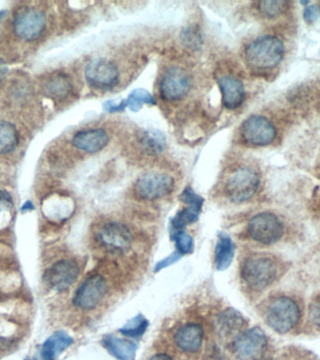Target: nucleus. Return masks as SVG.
I'll use <instances>...</instances> for the list:
<instances>
[{
	"label": "nucleus",
	"mask_w": 320,
	"mask_h": 360,
	"mask_svg": "<svg viewBox=\"0 0 320 360\" xmlns=\"http://www.w3.org/2000/svg\"><path fill=\"white\" fill-rule=\"evenodd\" d=\"M72 338L63 330H59L43 343L40 356L35 360H56L59 354L72 346Z\"/></svg>",
	"instance_id": "20"
},
{
	"label": "nucleus",
	"mask_w": 320,
	"mask_h": 360,
	"mask_svg": "<svg viewBox=\"0 0 320 360\" xmlns=\"http://www.w3.org/2000/svg\"><path fill=\"white\" fill-rule=\"evenodd\" d=\"M243 141L256 147L270 145L275 139L276 131L271 121L262 116H252L241 128Z\"/></svg>",
	"instance_id": "11"
},
{
	"label": "nucleus",
	"mask_w": 320,
	"mask_h": 360,
	"mask_svg": "<svg viewBox=\"0 0 320 360\" xmlns=\"http://www.w3.org/2000/svg\"><path fill=\"white\" fill-rule=\"evenodd\" d=\"M267 343V336L264 331L259 327H253L236 338L233 343V351L238 359H254L264 351Z\"/></svg>",
	"instance_id": "14"
},
{
	"label": "nucleus",
	"mask_w": 320,
	"mask_h": 360,
	"mask_svg": "<svg viewBox=\"0 0 320 360\" xmlns=\"http://www.w3.org/2000/svg\"><path fill=\"white\" fill-rule=\"evenodd\" d=\"M235 247L232 238L226 233H218L216 246L215 264L216 269L223 272L230 267L234 258Z\"/></svg>",
	"instance_id": "21"
},
{
	"label": "nucleus",
	"mask_w": 320,
	"mask_h": 360,
	"mask_svg": "<svg viewBox=\"0 0 320 360\" xmlns=\"http://www.w3.org/2000/svg\"><path fill=\"white\" fill-rule=\"evenodd\" d=\"M34 210V205L31 201L26 202L21 208L22 212L24 213L26 211H31Z\"/></svg>",
	"instance_id": "37"
},
{
	"label": "nucleus",
	"mask_w": 320,
	"mask_h": 360,
	"mask_svg": "<svg viewBox=\"0 0 320 360\" xmlns=\"http://www.w3.org/2000/svg\"><path fill=\"white\" fill-rule=\"evenodd\" d=\"M7 72V67L5 66L4 62L0 61V83H1V81L3 80V78L5 77V75H6Z\"/></svg>",
	"instance_id": "36"
},
{
	"label": "nucleus",
	"mask_w": 320,
	"mask_h": 360,
	"mask_svg": "<svg viewBox=\"0 0 320 360\" xmlns=\"http://www.w3.org/2000/svg\"><path fill=\"white\" fill-rule=\"evenodd\" d=\"M109 142L107 132L102 129L85 130L77 132L72 139L73 146L78 150L88 153H96L103 150Z\"/></svg>",
	"instance_id": "18"
},
{
	"label": "nucleus",
	"mask_w": 320,
	"mask_h": 360,
	"mask_svg": "<svg viewBox=\"0 0 320 360\" xmlns=\"http://www.w3.org/2000/svg\"><path fill=\"white\" fill-rule=\"evenodd\" d=\"M46 26V16L36 8H24L16 13L13 28L21 39L34 40L42 36Z\"/></svg>",
	"instance_id": "7"
},
{
	"label": "nucleus",
	"mask_w": 320,
	"mask_h": 360,
	"mask_svg": "<svg viewBox=\"0 0 320 360\" xmlns=\"http://www.w3.org/2000/svg\"><path fill=\"white\" fill-rule=\"evenodd\" d=\"M85 75L89 85L97 89L113 88L120 77L118 66L106 58H97L89 62Z\"/></svg>",
	"instance_id": "10"
},
{
	"label": "nucleus",
	"mask_w": 320,
	"mask_h": 360,
	"mask_svg": "<svg viewBox=\"0 0 320 360\" xmlns=\"http://www.w3.org/2000/svg\"><path fill=\"white\" fill-rule=\"evenodd\" d=\"M259 187V178L252 168L243 167L233 173L225 186V191L230 201L243 203L256 194Z\"/></svg>",
	"instance_id": "4"
},
{
	"label": "nucleus",
	"mask_w": 320,
	"mask_h": 360,
	"mask_svg": "<svg viewBox=\"0 0 320 360\" xmlns=\"http://www.w3.org/2000/svg\"><path fill=\"white\" fill-rule=\"evenodd\" d=\"M103 347L118 360H135L138 345L136 343L127 339L107 335L102 341Z\"/></svg>",
	"instance_id": "19"
},
{
	"label": "nucleus",
	"mask_w": 320,
	"mask_h": 360,
	"mask_svg": "<svg viewBox=\"0 0 320 360\" xmlns=\"http://www.w3.org/2000/svg\"><path fill=\"white\" fill-rule=\"evenodd\" d=\"M148 326L147 319L143 315H138L133 318L131 320L127 322L122 329H119V332L126 337L137 339V338H141L145 334Z\"/></svg>",
	"instance_id": "25"
},
{
	"label": "nucleus",
	"mask_w": 320,
	"mask_h": 360,
	"mask_svg": "<svg viewBox=\"0 0 320 360\" xmlns=\"http://www.w3.org/2000/svg\"><path fill=\"white\" fill-rule=\"evenodd\" d=\"M182 258V256L180 253H177V251H173L170 256L166 257L161 261H159L154 267V272H159L160 270L166 269V267L172 266V265L175 264L176 262H178L179 260Z\"/></svg>",
	"instance_id": "32"
},
{
	"label": "nucleus",
	"mask_w": 320,
	"mask_h": 360,
	"mask_svg": "<svg viewBox=\"0 0 320 360\" xmlns=\"http://www.w3.org/2000/svg\"><path fill=\"white\" fill-rule=\"evenodd\" d=\"M283 224L270 212L257 214L248 224V234L255 242L264 245L278 242L283 235Z\"/></svg>",
	"instance_id": "5"
},
{
	"label": "nucleus",
	"mask_w": 320,
	"mask_h": 360,
	"mask_svg": "<svg viewBox=\"0 0 320 360\" xmlns=\"http://www.w3.org/2000/svg\"><path fill=\"white\" fill-rule=\"evenodd\" d=\"M4 13H5V12H0V19L3 17Z\"/></svg>",
	"instance_id": "38"
},
{
	"label": "nucleus",
	"mask_w": 320,
	"mask_h": 360,
	"mask_svg": "<svg viewBox=\"0 0 320 360\" xmlns=\"http://www.w3.org/2000/svg\"><path fill=\"white\" fill-rule=\"evenodd\" d=\"M218 85L225 107L233 110L243 104L246 96L245 86L238 78L225 75L218 80Z\"/></svg>",
	"instance_id": "17"
},
{
	"label": "nucleus",
	"mask_w": 320,
	"mask_h": 360,
	"mask_svg": "<svg viewBox=\"0 0 320 360\" xmlns=\"http://www.w3.org/2000/svg\"><path fill=\"white\" fill-rule=\"evenodd\" d=\"M216 324H218V329L221 335L230 336L243 329L245 319L239 311L230 308L222 311Z\"/></svg>",
	"instance_id": "23"
},
{
	"label": "nucleus",
	"mask_w": 320,
	"mask_h": 360,
	"mask_svg": "<svg viewBox=\"0 0 320 360\" xmlns=\"http://www.w3.org/2000/svg\"><path fill=\"white\" fill-rule=\"evenodd\" d=\"M24 360H29V359H24Z\"/></svg>",
	"instance_id": "39"
},
{
	"label": "nucleus",
	"mask_w": 320,
	"mask_h": 360,
	"mask_svg": "<svg viewBox=\"0 0 320 360\" xmlns=\"http://www.w3.org/2000/svg\"><path fill=\"white\" fill-rule=\"evenodd\" d=\"M126 107H127L126 100L119 102L115 101L106 102L104 105H103V108L108 113L122 112Z\"/></svg>",
	"instance_id": "34"
},
{
	"label": "nucleus",
	"mask_w": 320,
	"mask_h": 360,
	"mask_svg": "<svg viewBox=\"0 0 320 360\" xmlns=\"http://www.w3.org/2000/svg\"><path fill=\"white\" fill-rule=\"evenodd\" d=\"M181 200L188 205V207L178 211L177 214L170 221V233L184 231L189 224L196 223L202 212L203 200L202 196L195 193L191 188L184 189L181 194Z\"/></svg>",
	"instance_id": "15"
},
{
	"label": "nucleus",
	"mask_w": 320,
	"mask_h": 360,
	"mask_svg": "<svg viewBox=\"0 0 320 360\" xmlns=\"http://www.w3.org/2000/svg\"><path fill=\"white\" fill-rule=\"evenodd\" d=\"M45 93L51 99H66L72 91V84L69 77L64 74L51 75L45 83Z\"/></svg>",
	"instance_id": "22"
},
{
	"label": "nucleus",
	"mask_w": 320,
	"mask_h": 360,
	"mask_svg": "<svg viewBox=\"0 0 320 360\" xmlns=\"http://www.w3.org/2000/svg\"><path fill=\"white\" fill-rule=\"evenodd\" d=\"M107 283L99 274H94L83 281L73 297V304L81 310H93L104 299Z\"/></svg>",
	"instance_id": "9"
},
{
	"label": "nucleus",
	"mask_w": 320,
	"mask_h": 360,
	"mask_svg": "<svg viewBox=\"0 0 320 360\" xmlns=\"http://www.w3.org/2000/svg\"><path fill=\"white\" fill-rule=\"evenodd\" d=\"M175 189V180L163 173H148L137 180L135 193L141 199L157 200L170 194Z\"/></svg>",
	"instance_id": "6"
},
{
	"label": "nucleus",
	"mask_w": 320,
	"mask_h": 360,
	"mask_svg": "<svg viewBox=\"0 0 320 360\" xmlns=\"http://www.w3.org/2000/svg\"><path fill=\"white\" fill-rule=\"evenodd\" d=\"M289 2L284 0H267L257 3V10L260 15L267 18H275L282 15L287 9Z\"/></svg>",
	"instance_id": "27"
},
{
	"label": "nucleus",
	"mask_w": 320,
	"mask_h": 360,
	"mask_svg": "<svg viewBox=\"0 0 320 360\" xmlns=\"http://www.w3.org/2000/svg\"><path fill=\"white\" fill-rule=\"evenodd\" d=\"M309 319L311 323L320 330V296L312 300L309 307Z\"/></svg>",
	"instance_id": "31"
},
{
	"label": "nucleus",
	"mask_w": 320,
	"mask_h": 360,
	"mask_svg": "<svg viewBox=\"0 0 320 360\" xmlns=\"http://www.w3.org/2000/svg\"><path fill=\"white\" fill-rule=\"evenodd\" d=\"M191 78L186 70L178 67L170 68L160 81L159 92L169 102L179 101L189 93Z\"/></svg>",
	"instance_id": "13"
},
{
	"label": "nucleus",
	"mask_w": 320,
	"mask_h": 360,
	"mask_svg": "<svg viewBox=\"0 0 320 360\" xmlns=\"http://www.w3.org/2000/svg\"><path fill=\"white\" fill-rule=\"evenodd\" d=\"M183 40L186 45L191 48H196L197 49L202 45V37H200L197 29L189 28L184 29Z\"/></svg>",
	"instance_id": "30"
},
{
	"label": "nucleus",
	"mask_w": 320,
	"mask_h": 360,
	"mask_svg": "<svg viewBox=\"0 0 320 360\" xmlns=\"http://www.w3.org/2000/svg\"><path fill=\"white\" fill-rule=\"evenodd\" d=\"M149 360H173L172 357L166 354H157L152 357Z\"/></svg>",
	"instance_id": "35"
},
{
	"label": "nucleus",
	"mask_w": 320,
	"mask_h": 360,
	"mask_svg": "<svg viewBox=\"0 0 320 360\" xmlns=\"http://www.w3.org/2000/svg\"><path fill=\"white\" fill-rule=\"evenodd\" d=\"M205 338L202 327L197 323H188L179 327L175 335L178 348L186 353H195L202 347Z\"/></svg>",
	"instance_id": "16"
},
{
	"label": "nucleus",
	"mask_w": 320,
	"mask_h": 360,
	"mask_svg": "<svg viewBox=\"0 0 320 360\" xmlns=\"http://www.w3.org/2000/svg\"><path fill=\"white\" fill-rule=\"evenodd\" d=\"M283 42L275 36L257 38L248 45L246 61L255 70H265L278 67L283 61Z\"/></svg>",
	"instance_id": "1"
},
{
	"label": "nucleus",
	"mask_w": 320,
	"mask_h": 360,
	"mask_svg": "<svg viewBox=\"0 0 320 360\" xmlns=\"http://www.w3.org/2000/svg\"><path fill=\"white\" fill-rule=\"evenodd\" d=\"M300 319V308L290 297L273 300L268 307L266 320L275 331L285 334L294 329Z\"/></svg>",
	"instance_id": "3"
},
{
	"label": "nucleus",
	"mask_w": 320,
	"mask_h": 360,
	"mask_svg": "<svg viewBox=\"0 0 320 360\" xmlns=\"http://www.w3.org/2000/svg\"><path fill=\"white\" fill-rule=\"evenodd\" d=\"M320 16V8L317 5H310V6L306 7L305 13H303V17L307 23H314Z\"/></svg>",
	"instance_id": "33"
},
{
	"label": "nucleus",
	"mask_w": 320,
	"mask_h": 360,
	"mask_svg": "<svg viewBox=\"0 0 320 360\" xmlns=\"http://www.w3.org/2000/svg\"><path fill=\"white\" fill-rule=\"evenodd\" d=\"M241 274L246 285L255 291H260L275 281L278 276V267L270 257L253 256L248 257L243 263Z\"/></svg>",
	"instance_id": "2"
},
{
	"label": "nucleus",
	"mask_w": 320,
	"mask_h": 360,
	"mask_svg": "<svg viewBox=\"0 0 320 360\" xmlns=\"http://www.w3.org/2000/svg\"><path fill=\"white\" fill-rule=\"evenodd\" d=\"M170 237L175 243L176 251L182 256L191 254L194 251V242L191 235L184 231L170 233Z\"/></svg>",
	"instance_id": "28"
},
{
	"label": "nucleus",
	"mask_w": 320,
	"mask_h": 360,
	"mask_svg": "<svg viewBox=\"0 0 320 360\" xmlns=\"http://www.w3.org/2000/svg\"><path fill=\"white\" fill-rule=\"evenodd\" d=\"M80 267L73 260L64 259L55 263L45 270L43 281L46 285L56 292L67 290L77 281Z\"/></svg>",
	"instance_id": "8"
},
{
	"label": "nucleus",
	"mask_w": 320,
	"mask_h": 360,
	"mask_svg": "<svg viewBox=\"0 0 320 360\" xmlns=\"http://www.w3.org/2000/svg\"><path fill=\"white\" fill-rule=\"evenodd\" d=\"M126 101L127 107L133 112H138L142 109L143 104H156L153 96L148 91L142 88L133 91Z\"/></svg>",
	"instance_id": "26"
},
{
	"label": "nucleus",
	"mask_w": 320,
	"mask_h": 360,
	"mask_svg": "<svg viewBox=\"0 0 320 360\" xmlns=\"http://www.w3.org/2000/svg\"><path fill=\"white\" fill-rule=\"evenodd\" d=\"M143 143H145L146 147L152 151H159L162 150L164 146V138L159 132H149L145 136Z\"/></svg>",
	"instance_id": "29"
},
{
	"label": "nucleus",
	"mask_w": 320,
	"mask_h": 360,
	"mask_svg": "<svg viewBox=\"0 0 320 360\" xmlns=\"http://www.w3.org/2000/svg\"><path fill=\"white\" fill-rule=\"evenodd\" d=\"M97 240L106 250L125 253L131 247L133 237L129 227L119 223H109L100 227Z\"/></svg>",
	"instance_id": "12"
},
{
	"label": "nucleus",
	"mask_w": 320,
	"mask_h": 360,
	"mask_svg": "<svg viewBox=\"0 0 320 360\" xmlns=\"http://www.w3.org/2000/svg\"><path fill=\"white\" fill-rule=\"evenodd\" d=\"M19 134L13 124L0 123V154L12 152L17 147Z\"/></svg>",
	"instance_id": "24"
}]
</instances>
